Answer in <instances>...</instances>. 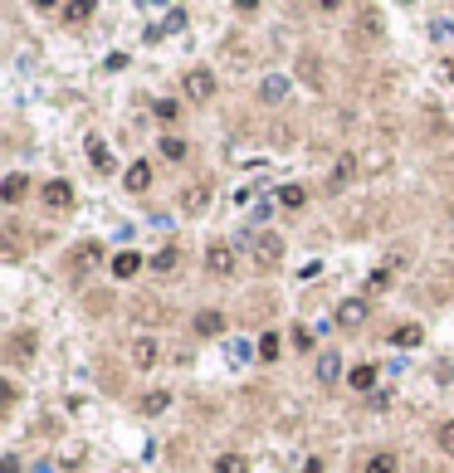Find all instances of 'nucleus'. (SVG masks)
<instances>
[{
	"label": "nucleus",
	"mask_w": 454,
	"mask_h": 473,
	"mask_svg": "<svg viewBox=\"0 0 454 473\" xmlns=\"http://www.w3.org/2000/svg\"><path fill=\"white\" fill-rule=\"evenodd\" d=\"M244 244H249V254H254L259 269H279V259H283V239H279L274 229H259V234H249Z\"/></svg>",
	"instance_id": "obj_1"
},
{
	"label": "nucleus",
	"mask_w": 454,
	"mask_h": 473,
	"mask_svg": "<svg viewBox=\"0 0 454 473\" xmlns=\"http://www.w3.org/2000/svg\"><path fill=\"white\" fill-rule=\"evenodd\" d=\"M39 205L54 210V215L74 210V186H69V181H44V186H39Z\"/></svg>",
	"instance_id": "obj_2"
},
{
	"label": "nucleus",
	"mask_w": 454,
	"mask_h": 473,
	"mask_svg": "<svg viewBox=\"0 0 454 473\" xmlns=\"http://www.w3.org/2000/svg\"><path fill=\"white\" fill-rule=\"evenodd\" d=\"M186 98H191V102H211V98H215V74H211V69H191V74H186Z\"/></svg>",
	"instance_id": "obj_3"
},
{
	"label": "nucleus",
	"mask_w": 454,
	"mask_h": 473,
	"mask_svg": "<svg viewBox=\"0 0 454 473\" xmlns=\"http://www.w3.org/2000/svg\"><path fill=\"white\" fill-rule=\"evenodd\" d=\"M127 361H132L137 371H152V366H156V337H132V342H127Z\"/></svg>",
	"instance_id": "obj_4"
},
{
	"label": "nucleus",
	"mask_w": 454,
	"mask_h": 473,
	"mask_svg": "<svg viewBox=\"0 0 454 473\" xmlns=\"http://www.w3.org/2000/svg\"><path fill=\"white\" fill-rule=\"evenodd\" d=\"M381 34H386V29H381V15H376V10H361V15H356V29H352L347 39H356V44H376Z\"/></svg>",
	"instance_id": "obj_5"
},
{
	"label": "nucleus",
	"mask_w": 454,
	"mask_h": 473,
	"mask_svg": "<svg viewBox=\"0 0 454 473\" xmlns=\"http://www.w3.org/2000/svg\"><path fill=\"white\" fill-rule=\"evenodd\" d=\"M206 264H211L215 279H229V274H234V249H229L225 239H215V244L206 249Z\"/></svg>",
	"instance_id": "obj_6"
},
{
	"label": "nucleus",
	"mask_w": 454,
	"mask_h": 473,
	"mask_svg": "<svg viewBox=\"0 0 454 473\" xmlns=\"http://www.w3.org/2000/svg\"><path fill=\"white\" fill-rule=\"evenodd\" d=\"M191 327H196V337H220V332H225V312H215V307H201Z\"/></svg>",
	"instance_id": "obj_7"
},
{
	"label": "nucleus",
	"mask_w": 454,
	"mask_h": 473,
	"mask_svg": "<svg viewBox=\"0 0 454 473\" xmlns=\"http://www.w3.org/2000/svg\"><path fill=\"white\" fill-rule=\"evenodd\" d=\"M361 322H366V298H347L338 307V327L352 332V327H361Z\"/></svg>",
	"instance_id": "obj_8"
},
{
	"label": "nucleus",
	"mask_w": 454,
	"mask_h": 473,
	"mask_svg": "<svg viewBox=\"0 0 454 473\" xmlns=\"http://www.w3.org/2000/svg\"><path fill=\"white\" fill-rule=\"evenodd\" d=\"M122 186L132 190V195H137V190H147V186H152V161H132V166H127V176H122Z\"/></svg>",
	"instance_id": "obj_9"
},
{
	"label": "nucleus",
	"mask_w": 454,
	"mask_h": 473,
	"mask_svg": "<svg viewBox=\"0 0 454 473\" xmlns=\"http://www.w3.org/2000/svg\"><path fill=\"white\" fill-rule=\"evenodd\" d=\"M98 259H103V244H98V239H84V244L74 249V269H79V274H84V269H93Z\"/></svg>",
	"instance_id": "obj_10"
},
{
	"label": "nucleus",
	"mask_w": 454,
	"mask_h": 473,
	"mask_svg": "<svg viewBox=\"0 0 454 473\" xmlns=\"http://www.w3.org/2000/svg\"><path fill=\"white\" fill-rule=\"evenodd\" d=\"M318 380H323V385H338L342 380V357L338 352H323V357H318Z\"/></svg>",
	"instance_id": "obj_11"
},
{
	"label": "nucleus",
	"mask_w": 454,
	"mask_h": 473,
	"mask_svg": "<svg viewBox=\"0 0 454 473\" xmlns=\"http://www.w3.org/2000/svg\"><path fill=\"white\" fill-rule=\"evenodd\" d=\"M352 176H356V161H352V156H342L338 166H333V176H328V190H333V195H338V190H347V181H352Z\"/></svg>",
	"instance_id": "obj_12"
},
{
	"label": "nucleus",
	"mask_w": 454,
	"mask_h": 473,
	"mask_svg": "<svg viewBox=\"0 0 454 473\" xmlns=\"http://www.w3.org/2000/svg\"><path fill=\"white\" fill-rule=\"evenodd\" d=\"M259 98H264V102H283V98H288V79H279V74H269V79L259 84Z\"/></svg>",
	"instance_id": "obj_13"
},
{
	"label": "nucleus",
	"mask_w": 454,
	"mask_h": 473,
	"mask_svg": "<svg viewBox=\"0 0 454 473\" xmlns=\"http://www.w3.org/2000/svg\"><path fill=\"white\" fill-rule=\"evenodd\" d=\"M10 357H15V361H29V357H34V332H15V337H10Z\"/></svg>",
	"instance_id": "obj_14"
},
{
	"label": "nucleus",
	"mask_w": 454,
	"mask_h": 473,
	"mask_svg": "<svg viewBox=\"0 0 454 473\" xmlns=\"http://www.w3.org/2000/svg\"><path fill=\"white\" fill-rule=\"evenodd\" d=\"M137 269H142V254H132V249H122V254L113 259V274H117V279H132Z\"/></svg>",
	"instance_id": "obj_15"
},
{
	"label": "nucleus",
	"mask_w": 454,
	"mask_h": 473,
	"mask_svg": "<svg viewBox=\"0 0 454 473\" xmlns=\"http://www.w3.org/2000/svg\"><path fill=\"white\" fill-rule=\"evenodd\" d=\"M93 15V5L88 0H74V5H59V20H69V25H84Z\"/></svg>",
	"instance_id": "obj_16"
},
{
	"label": "nucleus",
	"mask_w": 454,
	"mask_h": 473,
	"mask_svg": "<svg viewBox=\"0 0 454 473\" xmlns=\"http://www.w3.org/2000/svg\"><path fill=\"white\" fill-rule=\"evenodd\" d=\"M88 161H93L98 171H113V156H108V147H103V137H88Z\"/></svg>",
	"instance_id": "obj_17"
},
{
	"label": "nucleus",
	"mask_w": 454,
	"mask_h": 473,
	"mask_svg": "<svg viewBox=\"0 0 454 473\" xmlns=\"http://www.w3.org/2000/svg\"><path fill=\"white\" fill-rule=\"evenodd\" d=\"M176 264H181V249H176V244H166V249L152 259V269H156V274H176Z\"/></svg>",
	"instance_id": "obj_18"
},
{
	"label": "nucleus",
	"mask_w": 454,
	"mask_h": 473,
	"mask_svg": "<svg viewBox=\"0 0 454 473\" xmlns=\"http://www.w3.org/2000/svg\"><path fill=\"white\" fill-rule=\"evenodd\" d=\"M420 337H425V332H420L415 322H401V327L391 332V342H396V347H420Z\"/></svg>",
	"instance_id": "obj_19"
},
{
	"label": "nucleus",
	"mask_w": 454,
	"mask_h": 473,
	"mask_svg": "<svg viewBox=\"0 0 454 473\" xmlns=\"http://www.w3.org/2000/svg\"><path fill=\"white\" fill-rule=\"evenodd\" d=\"M298 74H303L308 84H323V59H318V54H303V59H298Z\"/></svg>",
	"instance_id": "obj_20"
},
{
	"label": "nucleus",
	"mask_w": 454,
	"mask_h": 473,
	"mask_svg": "<svg viewBox=\"0 0 454 473\" xmlns=\"http://www.w3.org/2000/svg\"><path fill=\"white\" fill-rule=\"evenodd\" d=\"M269 307H274V298H269V293H249V302H244V317H254V322H259Z\"/></svg>",
	"instance_id": "obj_21"
},
{
	"label": "nucleus",
	"mask_w": 454,
	"mask_h": 473,
	"mask_svg": "<svg viewBox=\"0 0 454 473\" xmlns=\"http://www.w3.org/2000/svg\"><path fill=\"white\" fill-rule=\"evenodd\" d=\"M303 200H308V190L303 186H283L279 190V205H283V210H303Z\"/></svg>",
	"instance_id": "obj_22"
},
{
	"label": "nucleus",
	"mask_w": 454,
	"mask_h": 473,
	"mask_svg": "<svg viewBox=\"0 0 454 473\" xmlns=\"http://www.w3.org/2000/svg\"><path fill=\"white\" fill-rule=\"evenodd\" d=\"M376 376H381L376 366H352V390H371V385H376Z\"/></svg>",
	"instance_id": "obj_23"
},
{
	"label": "nucleus",
	"mask_w": 454,
	"mask_h": 473,
	"mask_svg": "<svg viewBox=\"0 0 454 473\" xmlns=\"http://www.w3.org/2000/svg\"><path fill=\"white\" fill-rule=\"evenodd\" d=\"M25 190H29V181L25 176H5V186H0V195L15 205V200H25Z\"/></svg>",
	"instance_id": "obj_24"
},
{
	"label": "nucleus",
	"mask_w": 454,
	"mask_h": 473,
	"mask_svg": "<svg viewBox=\"0 0 454 473\" xmlns=\"http://www.w3.org/2000/svg\"><path fill=\"white\" fill-rule=\"evenodd\" d=\"M166 405H171V395H166V390H152V395H142V415H161Z\"/></svg>",
	"instance_id": "obj_25"
},
{
	"label": "nucleus",
	"mask_w": 454,
	"mask_h": 473,
	"mask_svg": "<svg viewBox=\"0 0 454 473\" xmlns=\"http://www.w3.org/2000/svg\"><path fill=\"white\" fill-rule=\"evenodd\" d=\"M161 156L166 161H186V142L181 137H161Z\"/></svg>",
	"instance_id": "obj_26"
},
{
	"label": "nucleus",
	"mask_w": 454,
	"mask_h": 473,
	"mask_svg": "<svg viewBox=\"0 0 454 473\" xmlns=\"http://www.w3.org/2000/svg\"><path fill=\"white\" fill-rule=\"evenodd\" d=\"M401 464H396V454H371V464H366V473H396Z\"/></svg>",
	"instance_id": "obj_27"
},
{
	"label": "nucleus",
	"mask_w": 454,
	"mask_h": 473,
	"mask_svg": "<svg viewBox=\"0 0 454 473\" xmlns=\"http://www.w3.org/2000/svg\"><path fill=\"white\" fill-rule=\"evenodd\" d=\"M259 357H264V361H279V332H264V337H259Z\"/></svg>",
	"instance_id": "obj_28"
},
{
	"label": "nucleus",
	"mask_w": 454,
	"mask_h": 473,
	"mask_svg": "<svg viewBox=\"0 0 454 473\" xmlns=\"http://www.w3.org/2000/svg\"><path fill=\"white\" fill-rule=\"evenodd\" d=\"M215 473H244V459H239V454H220V459H215Z\"/></svg>",
	"instance_id": "obj_29"
},
{
	"label": "nucleus",
	"mask_w": 454,
	"mask_h": 473,
	"mask_svg": "<svg viewBox=\"0 0 454 473\" xmlns=\"http://www.w3.org/2000/svg\"><path fill=\"white\" fill-rule=\"evenodd\" d=\"M361 166H366V171H381V166H386V147H371V152H366V161H361Z\"/></svg>",
	"instance_id": "obj_30"
},
{
	"label": "nucleus",
	"mask_w": 454,
	"mask_h": 473,
	"mask_svg": "<svg viewBox=\"0 0 454 473\" xmlns=\"http://www.w3.org/2000/svg\"><path fill=\"white\" fill-rule=\"evenodd\" d=\"M440 449H445V454H454V420H445V425H440Z\"/></svg>",
	"instance_id": "obj_31"
},
{
	"label": "nucleus",
	"mask_w": 454,
	"mask_h": 473,
	"mask_svg": "<svg viewBox=\"0 0 454 473\" xmlns=\"http://www.w3.org/2000/svg\"><path fill=\"white\" fill-rule=\"evenodd\" d=\"M211 195H206V186H196V190H186V210H201Z\"/></svg>",
	"instance_id": "obj_32"
},
{
	"label": "nucleus",
	"mask_w": 454,
	"mask_h": 473,
	"mask_svg": "<svg viewBox=\"0 0 454 473\" xmlns=\"http://www.w3.org/2000/svg\"><path fill=\"white\" fill-rule=\"evenodd\" d=\"M454 34V20H435V25H430V39H450Z\"/></svg>",
	"instance_id": "obj_33"
},
{
	"label": "nucleus",
	"mask_w": 454,
	"mask_h": 473,
	"mask_svg": "<svg viewBox=\"0 0 454 473\" xmlns=\"http://www.w3.org/2000/svg\"><path fill=\"white\" fill-rule=\"evenodd\" d=\"M161 29H186V10H171V15H166V25H161Z\"/></svg>",
	"instance_id": "obj_34"
},
{
	"label": "nucleus",
	"mask_w": 454,
	"mask_h": 473,
	"mask_svg": "<svg viewBox=\"0 0 454 473\" xmlns=\"http://www.w3.org/2000/svg\"><path fill=\"white\" fill-rule=\"evenodd\" d=\"M176 112H181V107H176V102H166V98H161V102H156V117H166V122H171V117H176Z\"/></svg>",
	"instance_id": "obj_35"
},
{
	"label": "nucleus",
	"mask_w": 454,
	"mask_h": 473,
	"mask_svg": "<svg viewBox=\"0 0 454 473\" xmlns=\"http://www.w3.org/2000/svg\"><path fill=\"white\" fill-rule=\"evenodd\" d=\"M391 284V269H381V274H371V293H381V288Z\"/></svg>",
	"instance_id": "obj_36"
},
{
	"label": "nucleus",
	"mask_w": 454,
	"mask_h": 473,
	"mask_svg": "<svg viewBox=\"0 0 454 473\" xmlns=\"http://www.w3.org/2000/svg\"><path fill=\"white\" fill-rule=\"evenodd\" d=\"M450 79H454V59H450Z\"/></svg>",
	"instance_id": "obj_37"
}]
</instances>
